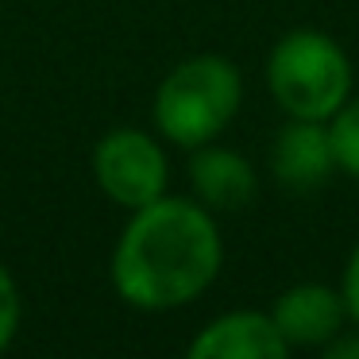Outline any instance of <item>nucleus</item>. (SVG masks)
<instances>
[{
  "instance_id": "nucleus-5",
  "label": "nucleus",
  "mask_w": 359,
  "mask_h": 359,
  "mask_svg": "<svg viewBox=\"0 0 359 359\" xmlns=\"http://www.w3.org/2000/svg\"><path fill=\"white\" fill-rule=\"evenodd\" d=\"M340 174L332 132L320 120H290L271 143V178L290 197H309Z\"/></svg>"
},
{
  "instance_id": "nucleus-10",
  "label": "nucleus",
  "mask_w": 359,
  "mask_h": 359,
  "mask_svg": "<svg viewBox=\"0 0 359 359\" xmlns=\"http://www.w3.org/2000/svg\"><path fill=\"white\" fill-rule=\"evenodd\" d=\"M20 320H24V297H20V286L12 278V271L0 263V355L20 336Z\"/></svg>"
},
{
  "instance_id": "nucleus-12",
  "label": "nucleus",
  "mask_w": 359,
  "mask_h": 359,
  "mask_svg": "<svg viewBox=\"0 0 359 359\" xmlns=\"http://www.w3.org/2000/svg\"><path fill=\"white\" fill-rule=\"evenodd\" d=\"M320 359H359V328L355 332H340L332 344H325Z\"/></svg>"
},
{
  "instance_id": "nucleus-8",
  "label": "nucleus",
  "mask_w": 359,
  "mask_h": 359,
  "mask_svg": "<svg viewBox=\"0 0 359 359\" xmlns=\"http://www.w3.org/2000/svg\"><path fill=\"white\" fill-rule=\"evenodd\" d=\"M189 194L209 212H236L248 209L259 194V170L243 151L224 147V143H205L189 151L186 163Z\"/></svg>"
},
{
  "instance_id": "nucleus-4",
  "label": "nucleus",
  "mask_w": 359,
  "mask_h": 359,
  "mask_svg": "<svg viewBox=\"0 0 359 359\" xmlns=\"http://www.w3.org/2000/svg\"><path fill=\"white\" fill-rule=\"evenodd\" d=\"M89 170H93L97 189L128 212L170 194V158L158 132L109 128L97 140Z\"/></svg>"
},
{
  "instance_id": "nucleus-3",
  "label": "nucleus",
  "mask_w": 359,
  "mask_h": 359,
  "mask_svg": "<svg viewBox=\"0 0 359 359\" xmlns=\"http://www.w3.org/2000/svg\"><path fill=\"white\" fill-rule=\"evenodd\" d=\"M266 93L290 120H328L351 101L355 70L340 43L320 27H294L278 35L266 55Z\"/></svg>"
},
{
  "instance_id": "nucleus-1",
  "label": "nucleus",
  "mask_w": 359,
  "mask_h": 359,
  "mask_svg": "<svg viewBox=\"0 0 359 359\" xmlns=\"http://www.w3.org/2000/svg\"><path fill=\"white\" fill-rule=\"evenodd\" d=\"M224 266V236L197 197L166 194L132 209L109 259V282L140 313L194 305Z\"/></svg>"
},
{
  "instance_id": "nucleus-7",
  "label": "nucleus",
  "mask_w": 359,
  "mask_h": 359,
  "mask_svg": "<svg viewBox=\"0 0 359 359\" xmlns=\"http://www.w3.org/2000/svg\"><path fill=\"white\" fill-rule=\"evenodd\" d=\"M294 348L282 340L271 313L228 309L194 332L186 359H290Z\"/></svg>"
},
{
  "instance_id": "nucleus-6",
  "label": "nucleus",
  "mask_w": 359,
  "mask_h": 359,
  "mask_svg": "<svg viewBox=\"0 0 359 359\" xmlns=\"http://www.w3.org/2000/svg\"><path fill=\"white\" fill-rule=\"evenodd\" d=\"M266 313L290 348H325L348 325L340 286H325V282H294L274 297Z\"/></svg>"
},
{
  "instance_id": "nucleus-2",
  "label": "nucleus",
  "mask_w": 359,
  "mask_h": 359,
  "mask_svg": "<svg viewBox=\"0 0 359 359\" xmlns=\"http://www.w3.org/2000/svg\"><path fill=\"white\" fill-rule=\"evenodd\" d=\"M243 104V74L224 55H189L163 74L151 97V124L182 151L217 143Z\"/></svg>"
},
{
  "instance_id": "nucleus-11",
  "label": "nucleus",
  "mask_w": 359,
  "mask_h": 359,
  "mask_svg": "<svg viewBox=\"0 0 359 359\" xmlns=\"http://www.w3.org/2000/svg\"><path fill=\"white\" fill-rule=\"evenodd\" d=\"M340 294H344V305H348V320L359 328V243L348 251V263H344V274H340Z\"/></svg>"
},
{
  "instance_id": "nucleus-9",
  "label": "nucleus",
  "mask_w": 359,
  "mask_h": 359,
  "mask_svg": "<svg viewBox=\"0 0 359 359\" xmlns=\"http://www.w3.org/2000/svg\"><path fill=\"white\" fill-rule=\"evenodd\" d=\"M328 132H332L340 174L351 178V182H359V93H351V101L328 120Z\"/></svg>"
}]
</instances>
